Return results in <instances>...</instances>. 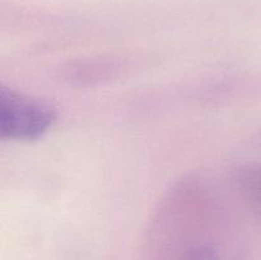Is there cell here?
<instances>
[{"label":"cell","mask_w":261,"mask_h":260,"mask_svg":"<svg viewBox=\"0 0 261 260\" xmlns=\"http://www.w3.org/2000/svg\"><path fill=\"white\" fill-rule=\"evenodd\" d=\"M56 119L51 105L31 98L12 89H0V134L2 138L33 140L40 138Z\"/></svg>","instance_id":"6da1fadb"},{"label":"cell","mask_w":261,"mask_h":260,"mask_svg":"<svg viewBox=\"0 0 261 260\" xmlns=\"http://www.w3.org/2000/svg\"><path fill=\"white\" fill-rule=\"evenodd\" d=\"M239 184L247 203L261 216V165L245 168L240 173Z\"/></svg>","instance_id":"7a4b0ae2"}]
</instances>
